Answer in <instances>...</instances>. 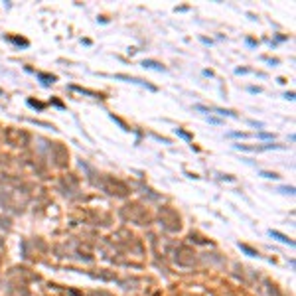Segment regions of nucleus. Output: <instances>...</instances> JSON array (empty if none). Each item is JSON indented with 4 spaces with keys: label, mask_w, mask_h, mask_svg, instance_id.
Segmentation results:
<instances>
[{
    "label": "nucleus",
    "mask_w": 296,
    "mask_h": 296,
    "mask_svg": "<svg viewBox=\"0 0 296 296\" xmlns=\"http://www.w3.org/2000/svg\"><path fill=\"white\" fill-rule=\"evenodd\" d=\"M270 233H273V237H276V239H280L282 243H288V245H292V241H290V239H288V237H284V235H280V233H276V231H270Z\"/></svg>",
    "instance_id": "obj_1"
},
{
    "label": "nucleus",
    "mask_w": 296,
    "mask_h": 296,
    "mask_svg": "<svg viewBox=\"0 0 296 296\" xmlns=\"http://www.w3.org/2000/svg\"><path fill=\"white\" fill-rule=\"evenodd\" d=\"M142 65H144V67H154V69H164L160 63H156V61H144Z\"/></svg>",
    "instance_id": "obj_2"
}]
</instances>
